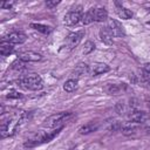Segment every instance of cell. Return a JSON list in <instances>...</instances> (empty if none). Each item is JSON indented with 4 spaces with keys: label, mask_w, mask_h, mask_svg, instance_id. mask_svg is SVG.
Masks as SVG:
<instances>
[{
    "label": "cell",
    "mask_w": 150,
    "mask_h": 150,
    "mask_svg": "<svg viewBox=\"0 0 150 150\" xmlns=\"http://www.w3.org/2000/svg\"><path fill=\"white\" fill-rule=\"evenodd\" d=\"M62 130V128H56V129H50L48 131H39L36 132L34 136H32L30 138H28L25 143H23V146L25 148H34L36 145H41L43 143H48L50 142L55 136L59 135V132Z\"/></svg>",
    "instance_id": "cell-1"
},
{
    "label": "cell",
    "mask_w": 150,
    "mask_h": 150,
    "mask_svg": "<svg viewBox=\"0 0 150 150\" xmlns=\"http://www.w3.org/2000/svg\"><path fill=\"white\" fill-rule=\"evenodd\" d=\"M23 121V114H15L13 116H8L7 118L2 120L1 122V137L2 138H6V137H9L12 135L15 134L18 127L22 123Z\"/></svg>",
    "instance_id": "cell-2"
},
{
    "label": "cell",
    "mask_w": 150,
    "mask_h": 150,
    "mask_svg": "<svg viewBox=\"0 0 150 150\" xmlns=\"http://www.w3.org/2000/svg\"><path fill=\"white\" fill-rule=\"evenodd\" d=\"M121 131L125 136H136V135H150V127L144 125L143 123L127 122L121 125Z\"/></svg>",
    "instance_id": "cell-3"
},
{
    "label": "cell",
    "mask_w": 150,
    "mask_h": 150,
    "mask_svg": "<svg viewBox=\"0 0 150 150\" xmlns=\"http://www.w3.org/2000/svg\"><path fill=\"white\" fill-rule=\"evenodd\" d=\"M71 117V112H59L50 115L43 122V127L47 129H56L63 128V124Z\"/></svg>",
    "instance_id": "cell-4"
},
{
    "label": "cell",
    "mask_w": 150,
    "mask_h": 150,
    "mask_svg": "<svg viewBox=\"0 0 150 150\" xmlns=\"http://www.w3.org/2000/svg\"><path fill=\"white\" fill-rule=\"evenodd\" d=\"M20 86L27 90H40L43 88V81L38 74H28L20 79Z\"/></svg>",
    "instance_id": "cell-5"
},
{
    "label": "cell",
    "mask_w": 150,
    "mask_h": 150,
    "mask_svg": "<svg viewBox=\"0 0 150 150\" xmlns=\"http://www.w3.org/2000/svg\"><path fill=\"white\" fill-rule=\"evenodd\" d=\"M83 35H84V30H83V29H82V30H77V32L70 33V34L67 36V40H66L68 49H74V48L81 42Z\"/></svg>",
    "instance_id": "cell-6"
},
{
    "label": "cell",
    "mask_w": 150,
    "mask_h": 150,
    "mask_svg": "<svg viewBox=\"0 0 150 150\" xmlns=\"http://www.w3.org/2000/svg\"><path fill=\"white\" fill-rule=\"evenodd\" d=\"M82 19V14H81V11L80 9H76V11H71V12H68L66 15H64V19H63V22L64 25L67 26H74L76 23H79Z\"/></svg>",
    "instance_id": "cell-7"
},
{
    "label": "cell",
    "mask_w": 150,
    "mask_h": 150,
    "mask_svg": "<svg viewBox=\"0 0 150 150\" xmlns=\"http://www.w3.org/2000/svg\"><path fill=\"white\" fill-rule=\"evenodd\" d=\"M27 40V35L23 32H12L7 35V40L8 42H11L12 45H21L23 42H26Z\"/></svg>",
    "instance_id": "cell-8"
},
{
    "label": "cell",
    "mask_w": 150,
    "mask_h": 150,
    "mask_svg": "<svg viewBox=\"0 0 150 150\" xmlns=\"http://www.w3.org/2000/svg\"><path fill=\"white\" fill-rule=\"evenodd\" d=\"M150 117V114L143 111V110H132L130 111L129 114V118L131 122H135V123H144L148 118Z\"/></svg>",
    "instance_id": "cell-9"
},
{
    "label": "cell",
    "mask_w": 150,
    "mask_h": 150,
    "mask_svg": "<svg viewBox=\"0 0 150 150\" xmlns=\"http://www.w3.org/2000/svg\"><path fill=\"white\" fill-rule=\"evenodd\" d=\"M108 27L111 29L114 36H116V38H123V36L125 35L124 27H123L117 20L110 19V20H109V25H108Z\"/></svg>",
    "instance_id": "cell-10"
},
{
    "label": "cell",
    "mask_w": 150,
    "mask_h": 150,
    "mask_svg": "<svg viewBox=\"0 0 150 150\" xmlns=\"http://www.w3.org/2000/svg\"><path fill=\"white\" fill-rule=\"evenodd\" d=\"M109 70H110V67L107 66L105 63H103V62H95V63H93V66L90 67L89 73H90L93 76H97V75L108 73Z\"/></svg>",
    "instance_id": "cell-11"
},
{
    "label": "cell",
    "mask_w": 150,
    "mask_h": 150,
    "mask_svg": "<svg viewBox=\"0 0 150 150\" xmlns=\"http://www.w3.org/2000/svg\"><path fill=\"white\" fill-rule=\"evenodd\" d=\"M42 59V55L39 54V53H35V52H32V50H28V52H23L19 55V60L21 61H25V62H38Z\"/></svg>",
    "instance_id": "cell-12"
},
{
    "label": "cell",
    "mask_w": 150,
    "mask_h": 150,
    "mask_svg": "<svg viewBox=\"0 0 150 150\" xmlns=\"http://www.w3.org/2000/svg\"><path fill=\"white\" fill-rule=\"evenodd\" d=\"M100 39L105 45H112V42H114V34H112L111 29L108 26H104V27H102L100 29Z\"/></svg>",
    "instance_id": "cell-13"
},
{
    "label": "cell",
    "mask_w": 150,
    "mask_h": 150,
    "mask_svg": "<svg viewBox=\"0 0 150 150\" xmlns=\"http://www.w3.org/2000/svg\"><path fill=\"white\" fill-rule=\"evenodd\" d=\"M89 67H88V64L87 63H83V62H81V63H79L76 67H75V69L73 70V75L75 76V79L77 80L79 77H82L83 75H87L88 73H89Z\"/></svg>",
    "instance_id": "cell-14"
},
{
    "label": "cell",
    "mask_w": 150,
    "mask_h": 150,
    "mask_svg": "<svg viewBox=\"0 0 150 150\" xmlns=\"http://www.w3.org/2000/svg\"><path fill=\"white\" fill-rule=\"evenodd\" d=\"M98 127H100V124H97V123H88V124L82 125V127L79 129V132H80L81 135H88V134H90V132L96 131V130L98 129Z\"/></svg>",
    "instance_id": "cell-15"
},
{
    "label": "cell",
    "mask_w": 150,
    "mask_h": 150,
    "mask_svg": "<svg viewBox=\"0 0 150 150\" xmlns=\"http://www.w3.org/2000/svg\"><path fill=\"white\" fill-rule=\"evenodd\" d=\"M108 19V13L104 8H94V20L95 21H98V22H102V21H105Z\"/></svg>",
    "instance_id": "cell-16"
},
{
    "label": "cell",
    "mask_w": 150,
    "mask_h": 150,
    "mask_svg": "<svg viewBox=\"0 0 150 150\" xmlns=\"http://www.w3.org/2000/svg\"><path fill=\"white\" fill-rule=\"evenodd\" d=\"M77 87H79V81H77L76 79H69V80H67V81L63 83V89H64V91H67V93H73V91H75V90L77 89Z\"/></svg>",
    "instance_id": "cell-17"
},
{
    "label": "cell",
    "mask_w": 150,
    "mask_h": 150,
    "mask_svg": "<svg viewBox=\"0 0 150 150\" xmlns=\"http://www.w3.org/2000/svg\"><path fill=\"white\" fill-rule=\"evenodd\" d=\"M13 52V45L6 40H2L1 45H0V54L2 56H7Z\"/></svg>",
    "instance_id": "cell-18"
},
{
    "label": "cell",
    "mask_w": 150,
    "mask_h": 150,
    "mask_svg": "<svg viewBox=\"0 0 150 150\" xmlns=\"http://www.w3.org/2000/svg\"><path fill=\"white\" fill-rule=\"evenodd\" d=\"M123 86H120V84H108L105 88H104V90L109 94V95H117V94H120L122 90H123Z\"/></svg>",
    "instance_id": "cell-19"
},
{
    "label": "cell",
    "mask_w": 150,
    "mask_h": 150,
    "mask_svg": "<svg viewBox=\"0 0 150 150\" xmlns=\"http://www.w3.org/2000/svg\"><path fill=\"white\" fill-rule=\"evenodd\" d=\"M81 21H82L83 25H89V23H91L93 21H95V20H94V8H90L88 12L83 13Z\"/></svg>",
    "instance_id": "cell-20"
},
{
    "label": "cell",
    "mask_w": 150,
    "mask_h": 150,
    "mask_svg": "<svg viewBox=\"0 0 150 150\" xmlns=\"http://www.w3.org/2000/svg\"><path fill=\"white\" fill-rule=\"evenodd\" d=\"M30 27L42 34H49L52 32V27L46 26V25H41V23H30Z\"/></svg>",
    "instance_id": "cell-21"
},
{
    "label": "cell",
    "mask_w": 150,
    "mask_h": 150,
    "mask_svg": "<svg viewBox=\"0 0 150 150\" xmlns=\"http://www.w3.org/2000/svg\"><path fill=\"white\" fill-rule=\"evenodd\" d=\"M117 15L121 18V19H124V20H129L132 18V12L128 8H123V7H120L117 8Z\"/></svg>",
    "instance_id": "cell-22"
},
{
    "label": "cell",
    "mask_w": 150,
    "mask_h": 150,
    "mask_svg": "<svg viewBox=\"0 0 150 150\" xmlns=\"http://www.w3.org/2000/svg\"><path fill=\"white\" fill-rule=\"evenodd\" d=\"M94 49H95V43H94L93 41H87V42L84 43V46H83L82 53H83L84 55H87V54L91 53Z\"/></svg>",
    "instance_id": "cell-23"
},
{
    "label": "cell",
    "mask_w": 150,
    "mask_h": 150,
    "mask_svg": "<svg viewBox=\"0 0 150 150\" xmlns=\"http://www.w3.org/2000/svg\"><path fill=\"white\" fill-rule=\"evenodd\" d=\"M115 109H116L117 114H120V115H122V114L127 112V111H125V110H127V109H125V105H124V103H122V102H118V103L116 104Z\"/></svg>",
    "instance_id": "cell-24"
},
{
    "label": "cell",
    "mask_w": 150,
    "mask_h": 150,
    "mask_svg": "<svg viewBox=\"0 0 150 150\" xmlns=\"http://www.w3.org/2000/svg\"><path fill=\"white\" fill-rule=\"evenodd\" d=\"M21 96H22V94L19 93V91H16V90H9L8 94H7V97L8 98H20Z\"/></svg>",
    "instance_id": "cell-25"
},
{
    "label": "cell",
    "mask_w": 150,
    "mask_h": 150,
    "mask_svg": "<svg viewBox=\"0 0 150 150\" xmlns=\"http://www.w3.org/2000/svg\"><path fill=\"white\" fill-rule=\"evenodd\" d=\"M142 81H143L144 83H146V84L150 86V73L145 71L144 69L142 70Z\"/></svg>",
    "instance_id": "cell-26"
},
{
    "label": "cell",
    "mask_w": 150,
    "mask_h": 150,
    "mask_svg": "<svg viewBox=\"0 0 150 150\" xmlns=\"http://www.w3.org/2000/svg\"><path fill=\"white\" fill-rule=\"evenodd\" d=\"M12 68H13V69H15V70L22 69V68H23V63H22V61H21V60H18V61L13 62V64H12Z\"/></svg>",
    "instance_id": "cell-27"
},
{
    "label": "cell",
    "mask_w": 150,
    "mask_h": 150,
    "mask_svg": "<svg viewBox=\"0 0 150 150\" xmlns=\"http://www.w3.org/2000/svg\"><path fill=\"white\" fill-rule=\"evenodd\" d=\"M13 5H14V2L13 1H6V2H1V8H4V9H11L12 7H13Z\"/></svg>",
    "instance_id": "cell-28"
},
{
    "label": "cell",
    "mask_w": 150,
    "mask_h": 150,
    "mask_svg": "<svg viewBox=\"0 0 150 150\" xmlns=\"http://www.w3.org/2000/svg\"><path fill=\"white\" fill-rule=\"evenodd\" d=\"M60 4V1H46V6L48 7V8H54L55 6H57Z\"/></svg>",
    "instance_id": "cell-29"
},
{
    "label": "cell",
    "mask_w": 150,
    "mask_h": 150,
    "mask_svg": "<svg viewBox=\"0 0 150 150\" xmlns=\"http://www.w3.org/2000/svg\"><path fill=\"white\" fill-rule=\"evenodd\" d=\"M145 71H148V73H150V63H145L144 64V68H143Z\"/></svg>",
    "instance_id": "cell-30"
},
{
    "label": "cell",
    "mask_w": 150,
    "mask_h": 150,
    "mask_svg": "<svg viewBox=\"0 0 150 150\" xmlns=\"http://www.w3.org/2000/svg\"><path fill=\"white\" fill-rule=\"evenodd\" d=\"M148 108H149V114H150V100L148 101Z\"/></svg>",
    "instance_id": "cell-31"
},
{
    "label": "cell",
    "mask_w": 150,
    "mask_h": 150,
    "mask_svg": "<svg viewBox=\"0 0 150 150\" xmlns=\"http://www.w3.org/2000/svg\"><path fill=\"white\" fill-rule=\"evenodd\" d=\"M148 25H150V21H148Z\"/></svg>",
    "instance_id": "cell-32"
}]
</instances>
